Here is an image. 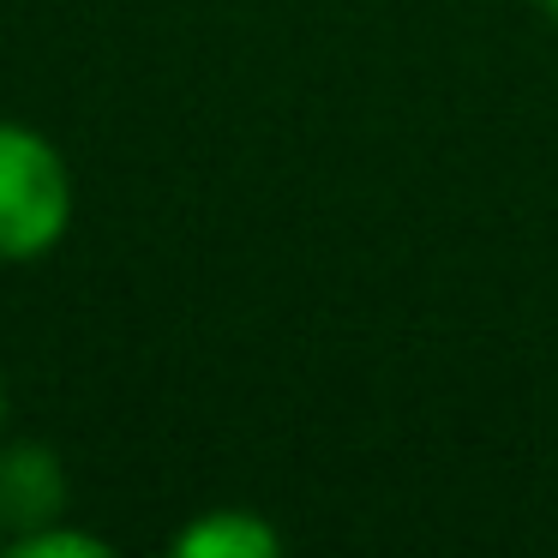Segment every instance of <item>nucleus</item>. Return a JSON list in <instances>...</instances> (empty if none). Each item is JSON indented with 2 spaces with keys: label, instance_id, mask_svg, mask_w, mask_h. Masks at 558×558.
I'll return each instance as SVG.
<instances>
[{
  "label": "nucleus",
  "instance_id": "obj_3",
  "mask_svg": "<svg viewBox=\"0 0 558 558\" xmlns=\"http://www.w3.org/2000/svg\"><path fill=\"white\" fill-rule=\"evenodd\" d=\"M174 553L186 558H277L282 553V534L270 529L258 510H198L181 534H174Z\"/></svg>",
  "mask_w": 558,
  "mask_h": 558
},
{
  "label": "nucleus",
  "instance_id": "obj_7",
  "mask_svg": "<svg viewBox=\"0 0 558 558\" xmlns=\"http://www.w3.org/2000/svg\"><path fill=\"white\" fill-rule=\"evenodd\" d=\"M0 546H7V529H0Z\"/></svg>",
  "mask_w": 558,
  "mask_h": 558
},
{
  "label": "nucleus",
  "instance_id": "obj_6",
  "mask_svg": "<svg viewBox=\"0 0 558 558\" xmlns=\"http://www.w3.org/2000/svg\"><path fill=\"white\" fill-rule=\"evenodd\" d=\"M0 426H7V378H0Z\"/></svg>",
  "mask_w": 558,
  "mask_h": 558
},
{
  "label": "nucleus",
  "instance_id": "obj_5",
  "mask_svg": "<svg viewBox=\"0 0 558 558\" xmlns=\"http://www.w3.org/2000/svg\"><path fill=\"white\" fill-rule=\"evenodd\" d=\"M541 13H546V19H553V25H558V0H541Z\"/></svg>",
  "mask_w": 558,
  "mask_h": 558
},
{
  "label": "nucleus",
  "instance_id": "obj_4",
  "mask_svg": "<svg viewBox=\"0 0 558 558\" xmlns=\"http://www.w3.org/2000/svg\"><path fill=\"white\" fill-rule=\"evenodd\" d=\"M7 553L13 558H109V541L73 529V522L61 517V522H43V529H31V534H13Z\"/></svg>",
  "mask_w": 558,
  "mask_h": 558
},
{
  "label": "nucleus",
  "instance_id": "obj_1",
  "mask_svg": "<svg viewBox=\"0 0 558 558\" xmlns=\"http://www.w3.org/2000/svg\"><path fill=\"white\" fill-rule=\"evenodd\" d=\"M73 169L25 121H0V265H37L73 229Z\"/></svg>",
  "mask_w": 558,
  "mask_h": 558
},
{
  "label": "nucleus",
  "instance_id": "obj_2",
  "mask_svg": "<svg viewBox=\"0 0 558 558\" xmlns=\"http://www.w3.org/2000/svg\"><path fill=\"white\" fill-rule=\"evenodd\" d=\"M66 498H73V481H66V462L54 445H43V438L0 445V529H7V541L43 529V522H61Z\"/></svg>",
  "mask_w": 558,
  "mask_h": 558
}]
</instances>
